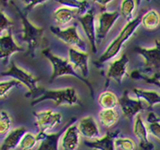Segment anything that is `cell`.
<instances>
[{
  "mask_svg": "<svg viewBox=\"0 0 160 150\" xmlns=\"http://www.w3.org/2000/svg\"><path fill=\"white\" fill-rule=\"evenodd\" d=\"M25 97L31 98V106H34L43 101L51 100L57 107L63 106H73L79 104V97L77 90L72 87H66L62 89H46L39 86L36 90L28 92Z\"/></svg>",
  "mask_w": 160,
  "mask_h": 150,
  "instance_id": "1",
  "label": "cell"
},
{
  "mask_svg": "<svg viewBox=\"0 0 160 150\" xmlns=\"http://www.w3.org/2000/svg\"><path fill=\"white\" fill-rule=\"evenodd\" d=\"M19 16V20L22 25V38L23 42L27 45V52L26 55L31 58L35 57L36 52L42 47L44 43L45 30L44 28L36 25L29 20V13L20 8L16 4H13Z\"/></svg>",
  "mask_w": 160,
  "mask_h": 150,
  "instance_id": "2",
  "label": "cell"
},
{
  "mask_svg": "<svg viewBox=\"0 0 160 150\" xmlns=\"http://www.w3.org/2000/svg\"><path fill=\"white\" fill-rule=\"evenodd\" d=\"M141 17L139 15L132 21L126 23V25L122 27L118 36L108 45L102 55L99 57L97 61H95L94 63L96 64V66L100 67L106 62L116 59V56L121 52L123 45L134 35L138 28L141 25Z\"/></svg>",
  "mask_w": 160,
  "mask_h": 150,
  "instance_id": "3",
  "label": "cell"
},
{
  "mask_svg": "<svg viewBox=\"0 0 160 150\" xmlns=\"http://www.w3.org/2000/svg\"><path fill=\"white\" fill-rule=\"evenodd\" d=\"M42 54L46 57L47 60L52 64V72L51 75L49 82L52 83L53 81L58 78H61L63 76H72L74 77L82 83L85 84L89 89V93L91 97L94 99V89L92 87L91 83L88 81V79L83 78L76 70L73 68L72 64L70 63L68 59L65 58H62L60 56L56 55L52 52L50 48H46L42 51Z\"/></svg>",
  "mask_w": 160,
  "mask_h": 150,
  "instance_id": "4",
  "label": "cell"
},
{
  "mask_svg": "<svg viewBox=\"0 0 160 150\" xmlns=\"http://www.w3.org/2000/svg\"><path fill=\"white\" fill-rule=\"evenodd\" d=\"M50 31L56 37L68 45L69 48H74L82 52H87V45L80 36L76 25H70L68 27L61 28L57 25H52Z\"/></svg>",
  "mask_w": 160,
  "mask_h": 150,
  "instance_id": "5",
  "label": "cell"
},
{
  "mask_svg": "<svg viewBox=\"0 0 160 150\" xmlns=\"http://www.w3.org/2000/svg\"><path fill=\"white\" fill-rule=\"evenodd\" d=\"M1 77H8L14 78L26 87L29 92H32L38 88L39 78L33 75L25 68L19 67L15 62H11L9 67L1 72Z\"/></svg>",
  "mask_w": 160,
  "mask_h": 150,
  "instance_id": "6",
  "label": "cell"
},
{
  "mask_svg": "<svg viewBox=\"0 0 160 150\" xmlns=\"http://www.w3.org/2000/svg\"><path fill=\"white\" fill-rule=\"evenodd\" d=\"M34 117L39 133H48L57 126L60 125L62 121V115L52 110L34 112Z\"/></svg>",
  "mask_w": 160,
  "mask_h": 150,
  "instance_id": "7",
  "label": "cell"
},
{
  "mask_svg": "<svg viewBox=\"0 0 160 150\" xmlns=\"http://www.w3.org/2000/svg\"><path fill=\"white\" fill-rule=\"evenodd\" d=\"M119 105L123 117L128 120L135 118L138 114H141V111H148V106L145 102L138 97L130 96L129 92L127 90H126L122 94V97L119 99Z\"/></svg>",
  "mask_w": 160,
  "mask_h": 150,
  "instance_id": "8",
  "label": "cell"
},
{
  "mask_svg": "<svg viewBox=\"0 0 160 150\" xmlns=\"http://www.w3.org/2000/svg\"><path fill=\"white\" fill-rule=\"evenodd\" d=\"M77 20L82 26L83 32L90 43L92 52L93 53H96L98 41H97L96 18H95L94 8L91 7L86 13L78 17Z\"/></svg>",
  "mask_w": 160,
  "mask_h": 150,
  "instance_id": "9",
  "label": "cell"
},
{
  "mask_svg": "<svg viewBox=\"0 0 160 150\" xmlns=\"http://www.w3.org/2000/svg\"><path fill=\"white\" fill-rule=\"evenodd\" d=\"M136 53L140 55L143 59L144 68L147 71L160 70V40H155L154 45L152 48L136 47Z\"/></svg>",
  "mask_w": 160,
  "mask_h": 150,
  "instance_id": "10",
  "label": "cell"
},
{
  "mask_svg": "<svg viewBox=\"0 0 160 150\" xmlns=\"http://www.w3.org/2000/svg\"><path fill=\"white\" fill-rule=\"evenodd\" d=\"M121 16L117 10L108 11L107 9L101 10L97 15L96 34L98 42H101L107 36L110 31Z\"/></svg>",
  "mask_w": 160,
  "mask_h": 150,
  "instance_id": "11",
  "label": "cell"
},
{
  "mask_svg": "<svg viewBox=\"0 0 160 150\" xmlns=\"http://www.w3.org/2000/svg\"><path fill=\"white\" fill-rule=\"evenodd\" d=\"M25 48L16 42L12 29L1 34L0 36V58L3 66H7L9 59L14 53L25 52Z\"/></svg>",
  "mask_w": 160,
  "mask_h": 150,
  "instance_id": "12",
  "label": "cell"
},
{
  "mask_svg": "<svg viewBox=\"0 0 160 150\" xmlns=\"http://www.w3.org/2000/svg\"><path fill=\"white\" fill-rule=\"evenodd\" d=\"M128 63H129V58L125 53L122 54L117 58L112 60L108 67L105 74V78H106L105 86H108V82L111 80L115 81L116 83L121 84L127 73Z\"/></svg>",
  "mask_w": 160,
  "mask_h": 150,
  "instance_id": "13",
  "label": "cell"
},
{
  "mask_svg": "<svg viewBox=\"0 0 160 150\" xmlns=\"http://www.w3.org/2000/svg\"><path fill=\"white\" fill-rule=\"evenodd\" d=\"M68 61L76 71L83 78L88 79L89 77V54L88 52H82L74 48L68 49Z\"/></svg>",
  "mask_w": 160,
  "mask_h": 150,
  "instance_id": "14",
  "label": "cell"
},
{
  "mask_svg": "<svg viewBox=\"0 0 160 150\" xmlns=\"http://www.w3.org/2000/svg\"><path fill=\"white\" fill-rule=\"evenodd\" d=\"M133 133L138 139V147L140 150H154V143L149 140V133L146 122L142 119L141 114L134 118L132 127Z\"/></svg>",
  "mask_w": 160,
  "mask_h": 150,
  "instance_id": "15",
  "label": "cell"
},
{
  "mask_svg": "<svg viewBox=\"0 0 160 150\" xmlns=\"http://www.w3.org/2000/svg\"><path fill=\"white\" fill-rule=\"evenodd\" d=\"M76 118H73L67 125L64 132L62 135L60 140V150H77L80 144V133L75 122Z\"/></svg>",
  "mask_w": 160,
  "mask_h": 150,
  "instance_id": "16",
  "label": "cell"
},
{
  "mask_svg": "<svg viewBox=\"0 0 160 150\" xmlns=\"http://www.w3.org/2000/svg\"><path fill=\"white\" fill-rule=\"evenodd\" d=\"M121 134L119 129L108 132L104 136L94 140H84V145L94 150H116V140Z\"/></svg>",
  "mask_w": 160,
  "mask_h": 150,
  "instance_id": "17",
  "label": "cell"
},
{
  "mask_svg": "<svg viewBox=\"0 0 160 150\" xmlns=\"http://www.w3.org/2000/svg\"><path fill=\"white\" fill-rule=\"evenodd\" d=\"M80 135L86 140H94L100 138V131L96 120L93 116H86L80 118L77 123Z\"/></svg>",
  "mask_w": 160,
  "mask_h": 150,
  "instance_id": "18",
  "label": "cell"
},
{
  "mask_svg": "<svg viewBox=\"0 0 160 150\" xmlns=\"http://www.w3.org/2000/svg\"><path fill=\"white\" fill-rule=\"evenodd\" d=\"M65 126L61 130L56 132L37 133L39 139L38 147L36 150H60V140L62 135L66 129Z\"/></svg>",
  "mask_w": 160,
  "mask_h": 150,
  "instance_id": "19",
  "label": "cell"
},
{
  "mask_svg": "<svg viewBox=\"0 0 160 150\" xmlns=\"http://www.w3.org/2000/svg\"><path fill=\"white\" fill-rule=\"evenodd\" d=\"M79 15H81V13L78 9L66 5H61L54 10L52 19L57 26L62 28L70 24Z\"/></svg>",
  "mask_w": 160,
  "mask_h": 150,
  "instance_id": "20",
  "label": "cell"
},
{
  "mask_svg": "<svg viewBox=\"0 0 160 150\" xmlns=\"http://www.w3.org/2000/svg\"><path fill=\"white\" fill-rule=\"evenodd\" d=\"M26 132V128L23 126L12 129L3 138L0 150H15L19 148L21 139Z\"/></svg>",
  "mask_w": 160,
  "mask_h": 150,
  "instance_id": "21",
  "label": "cell"
},
{
  "mask_svg": "<svg viewBox=\"0 0 160 150\" xmlns=\"http://www.w3.org/2000/svg\"><path fill=\"white\" fill-rule=\"evenodd\" d=\"M133 94L136 97L141 99L148 106V111H152L154 106L160 104V93L153 89H147L142 88H133Z\"/></svg>",
  "mask_w": 160,
  "mask_h": 150,
  "instance_id": "22",
  "label": "cell"
},
{
  "mask_svg": "<svg viewBox=\"0 0 160 150\" xmlns=\"http://www.w3.org/2000/svg\"><path fill=\"white\" fill-rule=\"evenodd\" d=\"M141 25L147 31H156L160 26L159 12L154 8L145 12L141 17Z\"/></svg>",
  "mask_w": 160,
  "mask_h": 150,
  "instance_id": "23",
  "label": "cell"
},
{
  "mask_svg": "<svg viewBox=\"0 0 160 150\" xmlns=\"http://www.w3.org/2000/svg\"><path fill=\"white\" fill-rule=\"evenodd\" d=\"M98 119L101 125L111 128L119 121V115L115 109H101L98 112Z\"/></svg>",
  "mask_w": 160,
  "mask_h": 150,
  "instance_id": "24",
  "label": "cell"
},
{
  "mask_svg": "<svg viewBox=\"0 0 160 150\" xmlns=\"http://www.w3.org/2000/svg\"><path fill=\"white\" fill-rule=\"evenodd\" d=\"M97 101L101 109H116L119 105L117 95L111 90H105L100 93Z\"/></svg>",
  "mask_w": 160,
  "mask_h": 150,
  "instance_id": "25",
  "label": "cell"
},
{
  "mask_svg": "<svg viewBox=\"0 0 160 150\" xmlns=\"http://www.w3.org/2000/svg\"><path fill=\"white\" fill-rule=\"evenodd\" d=\"M146 124L149 135L160 141V117L154 111H148L146 117Z\"/></svg>",
  "mask_w": 160,
  "mask_h": 150,
  "instance_id": "26",
  "label": "cell"
},
{
  "mask_svg": "<svg viewBox=\"0 0 160 150\" xmlns=\"http://www.w3.org/2000/svg\"><path fill=\"white\" fill-rule=\"evenodd\" d=\"M139 2L136 0H123L121 2L120 5V14L123 17L126 22H130L135 19L134 17V11L137 8V3Z\"/></svg>",
  "mask_w": 160,
  "mask_h": 150,
  "instance_id": "27",
  "label": "cell"
},
{
  "mask_svg": "<svg viewBox=\"0 0 160 150\" xmlns=\"http://www.w3.org/2000/svg\"><path fill=\"white\" fill-rule=\"evenodd\" d=\"M39 139L37 134H34L31 132H26L21 139L19 148L21 150H33L38 146Z\"/></svg>",
  "mask_w": 160,
  "mask_h": 150,
  "instance_id": "28",
  "label": "cell"
},
{
  "mask_svg": "<svg viewBox=\"0 0 160 150\" xmlns=\"http://www.w3.org/2000/svg\"><path fill=\"white\" fill-rule=\"evenodd\" d=\"M23 84L14 78H10L7 80H1L0 82V97L2 100H4L9 92L11 91L14 88L22 86Z\"/></svg>",
  "mask_w": 160,
  "mask_h": 150,
  "instance_id": "29",
  "label": "cell"
},
{
  "mask_svg": "<svg viewBox=\"0 0 160 150\" xmlns=\"http://www.w3.org/2000/svg\"><path fill=\"white\" fill-rule=\"evenodd\" d=\"M58 3H61L62 5L68 6L70 8L78 9L81 13V15L88 11L91 8L89 5L88 1L83 0H63V1H58Z\"/></svg>",
  "mask_w": 160,
  "mask_h": 150,
  "instance_id": "30",
  "label": "cell"
},
{
  "mask_svg": "<svg viewBox=\"0 0 160 150\" xmlns=\"http://www.w3.org/2000/svg\"><path fill=\"white\" fill-rule=\"evenodd\" d=\"M13 120L11 116L5 110H1L0 111V134L1 136L5 135L10 132Z\"/></svg>",
  "mask_w": 160,
  "mask_h": 150,
  "instance_id": "31",
  "label": "cell"
},
{
  "mask_svg": "<svg viewBox=\"0 0 160 150\" xmlns=\"http://www.w3.org/2000/svg\"><path fill=\"white\" fill-rule=\"evenodd\" d=\"M116 147L120 150H136L137 144L135 141L128 137H118L116 140Z\"/></svg>",
  "mask_w": 160,
  "mask_h": 150,
  "instance_id": "32",
  "label": "cell"
},
{
  "mask_svg": "<svg viewBox=\"0 0 160 150\" xmlns=\"http://www.w3.org/2000/svg\"><path fill=\"white\" fill-rule=\"evenodd\" d=\"M132 77L134 79H138V80H141L142 79V80L145 81L148 83L154 84V85H156V86L158 87L160 89V81L152 79L150 76L144 74L143 72H141L140 70H134V71H132Z\"/></svg>",
  "mask_w": 160,
  "mask_h": 150,
  "instance_id": "33",
  "label": "cell"
},
{
  "mask_svg": "<svg viewBox=\"0 0 160 150\" xmlns=\"http://www.w3.org/2000/svg\"><path fill=\"white\" fill-rule=\"evenodd\" d=\"M0 17H1L0 18V31H1V34L11 30L12 25H13V21H12L11 19L3 10L0 12Z\"/></svg>",
  "mask_w": 160,
  "mask_h": 150,
  "instance_id": "34",
  "label": "cell"
},
{
  "mask_svg": "<svg viewBox=\"0 0 160 150\" xmlns=\"http://www.w3.org/2000/svg\"><path fill=\"white\" fill-rule=\"evenodd\" d=\"M46 2H47V1H46V0H37V1H36V0H34V1H26V2H25V3H26V4H25V7H24V10H25L26 12H28V13H30L31 12V10H32L33 8H35L36 7V6L40 5V4H42V3H45Z\"/></svg>",
  "mask_w": 160,
  "mask_h": 150,
  "instance_id": "35",
  "label": "cell"
},
{
  "mask_svg": "<svg viewBox=\"0 0 160 150\" xmlns=\"http://www.w3.org/2000/svg\"><path fill=\"white\" fill-rule=\"evenodd\" d=\"M94 3H98L101 8H102V10H105L106 8H107V6L109 3H112V1L111 0H108V1H103V0H97L95 1Z\"/></svg>",
  "mask_w": 160,
  "mask_h": 150,
  "instance_id": "36",
  "label": "cell"
},
{
  "mask_svg": "<svg viewBox=\"0 0 160 150\" xmlns=\"http://www.w3.org/2000/svg\"><path fill=\"white\" fill-rule=\"evenodd\" d=\"M152 79H155V80H158L160 81V70L159 71H158V72H154L152 76H150Z\"/></svg>",
  "mask_w": 160,
  "mask_h": 150,
  "instance_id": "37",
  "label": "cell"
}]
</instances>
